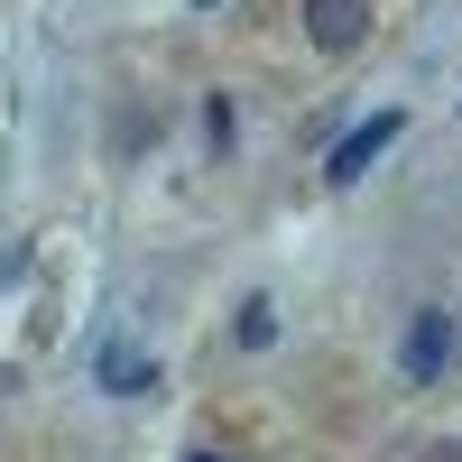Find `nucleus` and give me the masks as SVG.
I'll return each mask as SVG.
<instances>
[{
  "label": "nucleus",
  "mask_w": 462,
  "mask_h": 462,
  "mask_svg": "<svg viewBox=\"0 0 462 462\" xmlns=\"http://www.w3.org/2000/svg\"><path fill=\"white\" fill-rule=\"evenodd\" d=\"M453 370V305H416V324L398 333V379L407 389H435Z\"/></svg>",
  "instance_id": "obj_1"
},
{
  "label": "nucleus",
  "mask_w": 462,
  "mask_h": 462,
  "mask_svg": "<svg viewBox=\"0 0 462 462\" xmlns=\"http://www.w3.org/2000/svg\"><path fill=\"white\" fill-rule=\"evenodd\" d=\"M398 139H407V111H370L361 130H342V139H333L324 176H333V185H361V176H370V158H389Z\"/></svg>",
  "instance_id": "obj_2"
},
{
  "label": "nucleus",
  "mask_w": 462,
  "mask_h": 462,
  "mask_svg": "<svg viewBox=\"0 0 462 462\" xmlns=\"http://www.w3.org/2000/svg\"><path fill=\"white\" fill-rule=\"evenodd\" d=\"M305 37H315L324 56L370 47V0H305Z\"/></svg>",
  "instance_id": "obj_3"
},
{
  "label": "nucleus",
  "mask_w": 462,
  "mask_h": 462,
  "mask_svg": "<svg viewBox=\"0 0 462 462\" xmlns=\"http://www.w3.org/2000/svg\"><path fill=\"white\" fill-rule=\"evenodd\" d=\"M93 379H102V389L111 398H148V389H158V361H148V342H102V361H93Z\"/></svg>",
  "instance_id": "obj_4"
},
{
  "label": "nucleus",
  "mask_w": 462,
  "mask_h": 462,
  "mask_svg": "<svg viewBox=\"0 0 462 462\" xmlns=\"http://www.w3.org/2000/svg\"><path fill=\"white\" fill-rule=\"evenodd\" d=\"M231 342H241V352H268V342H278V296H241V315H231Z\"/></svg>",
  "instance_id": "obj_5"
},
{
  "label": "nucleus",
  "mask_w": 462,
  "mask_h": 462,
  "mask_svg": "<svg viewBox=\"0 0 462 462\" xmlns=\"http://www.w3.org/2000/svg\"><path fill=\"white\" fill-rule=\"evenodd\" d=\"M185 462H231V453H185Z\"/></svg>",
  "instance_id": "obj_6"
},
{
  "label": "nucleus",
  "mask_w": 462,
  "mask_h": 462,
  "mask_svg": "<svg viewBox=\"0 0 462 462\" xmlns=\"http://www.w3.org/2000/svg\"><path fill=\"white\" fill-rule=\"evenodd\" d=\"M195 10H213V0H195Z\"/></svg>",
  "instance_id": "obj_7"
}]
</instances>
